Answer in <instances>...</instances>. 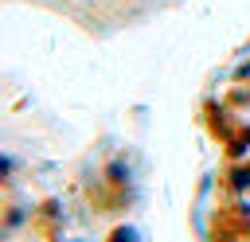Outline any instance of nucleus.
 Returning <instances> with one entry per match:
<instances>
[{"mask_svg":"<svg viewBox=\"0 0 250 242\" xmlns=\"http://www.w3.org/2000/svg\"><path fill=\"white\" fill-rule=\"evenodd\" d=\"M105 242H137V230H133V226H121V230H113Z\"/></svg>","mask_w":250,"mask_h":242,"instance_id":"nucleus-1","label":"nucleus"}]
</instances>
